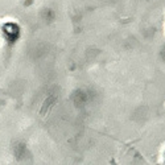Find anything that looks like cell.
Segmentation results:
<instances>
[{
  "instance_id": "1",
  "label": "cell",
  "mask_w": 165,
  "mask_h": 165,
  "mask_svg": "<svg viewBox=\"0 0 165 165\" xmlns=\"http://www.w3.org/2000/svg\"><path fill=\"white\" fill-rule=\"evenodd\" d=\"M3 33H4V37L11 42H15L19 37H20V28H19L17 24L15 22H7V24L3 26Z\"/></svg>"
},
{
  "instance_id": "2",
  "label": "cell",
  "mask_w": 165,
  "mask_h": 165,
  "mask_svg": "<svg viewBox=\"0 0 165 165\" xmlns=\"http://www.w3.org/2000/svg\"><path fill=\"white\" fill-rule=\"evenodd\" d=\"M73 101H74L75 104H85V103L87 102V93L85 90H77L74 91V94H73Z\"/></svg>"
},
{
  "instance_id": "3",
  "label": "cell",
  "mask_w": 165,
  "mask_h": 165,
  "mask_svg": "<svg viewBox=\"0 0 165 165\" xmlns=\"http://www.w3.org/2000/svg\"><path fill=\"white\" fill-rule=\"evenodd\" d=\"M56 99H57L56 97H49L46 101L42 103V107H41V115H46L49 111H50V108L54 106Z\"/></svg>"
},
{
  "instance_id": "4",
  "label": "cell",
  "mask_w": 165,
  "mask_h": 165,
  "mask_svg": "<svg viewBox=\"0 0 165 165\" xmlns=\"http://www.w3.org/2000/svg\"><path fill=\"white\" fill-rule=\"evenodd\" d=\"M13 152H15V156H16L17 159H22L24 155H25V152H26V148H25L24 144L19 143L13 147Z\"/></svg>"
}]
</instances>
